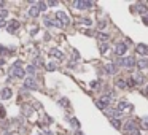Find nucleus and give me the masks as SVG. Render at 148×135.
Segmentation results:
<instances>
[{
  "label": "nucleus",
  "mask_w": 148,
  "mask_h": 135,
  "mask_svg": "<svg viewBox=\"0 0 148 135\" xmlns=\"http://www.w3.org/2000/svg\"><path fill=\"white\" fill-rule=\"evenodd\" d=\"M24 75H26V72L21 69L19 64H14V65L11 67V76H16V78H22Z\"/></svg>",
  "instance_id": "f257e3e1"
},
{
  "label": "nucleus",
  "mask_w": 148,
  "mask_h": 135,
  "mask_svg": "<svg viewBox=\"0 0 148 135\" xmlns=\"http://www.w3.org/2000/svg\"><path fill=\"white\" fill-rule=\"evenodd\" d=\"M118 64L123 67H134L135 65V60L132 57H123V59H118Z\"/></svg>",
  "instance_id": "f03ea898"
},
{
  "label": "nucleus",
  "mask_w": 148,
  "mask_h": 135,
  "mask_svg": "<svg viewBox=\"0 0 148 135\" xmlns=\"http://www.w3.org/2000/svg\"><path fill=\"white\" fill-rule=\"evenodd\" d=\"M110 100H112V97H107V95H105V97H102L100 100H97V107L105 110V108L108 107V103H110Z\"/></svg>",
  "instance_id": "7ed1b4c3"
},
{
  "label": "nucleus",
  "mask_w": 148,
  "mask_h": 135,
  "mask_svg": "<svg viewBox=\"0 0 148 135\" xmlns=\"http://www.w3.org/2000/svg\"><path fill=\"white\" fill-rule=\"evenodd\" d=\"M75 7H78L80 10H86V8H93V2H75Z\"/></svg>",
  "instance_id": "20e7f679"
},
{
  "label": "nucleus",
  "mask_w": 148,
  "mask_h": 135,
  "mask_svg": "<svg viewBox=\"0 0 148 135\" xmlns=\"http://www.w3.org/2000/svg\"><path fill=\"white\" fill-rule=\"evenodd\" d=\"M126 49H128V46L124 45V43H118V45L115 46V52H116L118 56H123L124 52H126Z\"/></svg>",
  "instance_id": "39448f33"
},
{
  "label": "nucleus",
  "mask_w": 148,
  "mask_h": 135,
  "mask_svg": "<svg viewBox=\"0 0 148 135\" xmlns=\"http://www.w3.org/2000/svg\"><path fill=\"white\" fill-rule=\"evenodd\" d=\"M124 130H126V134H129V132L139 130V129H137V126H135L134 121H129V122H126V126H124Z\"/></svg>",
  "instance_id": "423d86ee"
},
{
  "label": "nucleus",
  "mask_w": 148,
  "mask_h": 135,
  "mask_svg": "<svg viewBox=\"0 0 148 135\" xmlns=\"http://www.w3.org/2000/svg\"><path fill=\"white\" fill-rule=\"evenodd\" d=\"M11 94H13V92H11V89H10V87H5V89L2 91V92H0V99H3V100H7V99H10V97H11Z\"/></svg>",
  "instance_id": "0eeeda50"
},
{
  "label": "nucleus",
  "mask_w": 148,
  "mask_h": 135,
  "mask_svg": "<svg viewBox=\"0 0 148 135\" xmlns=\"http://www.w3.org/2000/svg\"><path fill=\"white\" fill-rule=\"evenodd\" d=\"M137 52L139 54H142V56H145V54H148V46L147 45H143V43H140V45H137Z\"/></svg>",
  "instance_id": "6e6552de"
},
{
  "label": "nucleus",
  "mask_w": 148,
  "mask_h": 135,
  "mask_svg": "<svg viewBox=\"0 0 148 135\" xmlns=\"http://www.w3.org/2000/svg\"><path fill=\"white\" fill-rule=\"evenodd\" d=\"M38 13H40V8H38V5H37V7L34 5V7H30V8H29V16L37 17V16H38Z\"/></svg>",
  "instance_id": "1a4fd4ad"
},
{
  "label": "nucleus",
  "mask_w": 148,
  "mask_h": 135,
  "mask_svg": "<svg viewBox=\"0 0 148 135\" xmlns=\"http://www.w3.org/2000/svg\"><path fill=\"white\" fill-rule=\"evenodd\" d=\"M18 27H19V22H18V21H11L10 22V24H8V27H7V30L8 32H10V34H13V32L14 30H16V29Z\"/></svg>",
  "instance_id": "9d476101"
},
{
  "label": "nucleus",
  "mask_w": 148,
  "mask_h": 135,
  "mask_svg": "<svg viewBox=\"0 0 148 135\" xmlns=\"http://www.w3.org/2000/svg\"><path fill=\"white\" fill-rule=\"evenodd\" d=\"M105 72L110 73V75H115V73H116V65H115V64H107V65H105Z\"/></svg>",
  "instance_id": "9b49d317"
},
{
  "label": "nucleus",
  "mask_w": 148,
  "mask_h": 135,
  "mask_svg": "<svg viewBox=\"0 0 148 135\" xmlns=\"http://www.w3.org/2000/svg\"><path fill=\"white\" fill-rule=\"evenodd\" d=\"M56 17H59L64 24H67V22H69V16H67L66 13H62V11H57V13H56Z\"/></svg>",
  "instance_id": "f8f14e48"
},
{
  "label": "nucleus",
  "mask_w": 148,
  "mask_h": 135,
  "mask_svg": "<svg viewBox=\"0 0 148 135\" xmlns=\"http://www.w3.org/2000/svg\"><path fill=\"white\" fill-rule=\"evenodd\" d=\"M24 86L26 87H37V81H35L34 78H27L26 83H24Z\"/></svg>",
  "instance_id": "ddd939ff"
},
{
  "label": "nucleus",
  "mask_w": 148,
  "mask_h": 135,
  "mask_svg": "<svg viewBox=\"0 0 148 135\" xmlns=\"http://www.w3.org/2000/svg\"><path fill=\"white\" fill-rule=\"evenodd\" d=\"M137 67H139V70L147 69V67H148V60H147V59H140V60L137 62Z\"/></svg>",
  "instance_id": "4468645a"
},
{
  "label": "nucleus",
  "mask_w": 148,
  "mask_h": 135,
  "mask_svg": "<svg viewBox=\"0 0 148 135\" xmlns=\"http://www.w3.org/2000/svg\"><path fill=\"white\" fill-rule=\"evenodd\" d=\"M124 108H128V110H132V105H129V103H126V102H120L118 103V110H124Z\"/></svg>",
  "instance_id": "2eb2a0df"
},
{
  "label": "nucleus",
  "mask_w": 148,
  "mask_h": 135,
  "mask_svg": "<svg viewBox=\"0 0 148 135\" xmlns=\"http://www.w3.org/2000/svg\"><path fill=\"white\" fill-rule=\"evenodd\" d=\"M49 54L54 56V57H59V59H62V52L57 51V49H51V51H49Z\"/></svg>",
  "instance_id": "dca6fc26"
},
{
  "label": "nucleus",
  "mask_w": 148,
  "mask_h": 135,
  "mask_svg": "<svg viewBox=\"0 0 148 135\" xmlns=\"http://www.w3.org/2000/svg\"><path fill=\"white\" fill-rule=\"evenodd\" d=\"M112 126H113L115 129H121V122H120V119H112Z\"/></svg>",
  "instance_id": "f3484780"
},
{
  "label": "nucleus",
  "mask_w": 148,
  "mask_h": 135,
  "mask_svg": "<svg viewBox=\"0 0 148 135\" xmlns=\"http://www.w3.org/2000/svg\"><path fill=\"white\" fill-rule=\"evenodd\" d=\"M139 11H140V13H147L148 14V7H147V5H139Z\"/></svg>",
  "instance_id": "a211bd4d"
},
{
  "label": "nucleus",
  "mask_w": 148,
  "mask_h": 135,
  "mask_svg": "<svg viewBox=\"0 0 148 135\" xmlns=\"http://www.w3.org/2000/svg\"><path fill=\"white\" fill-rule=\"evenodd\" d=\"M46 7H48V3H46V2H40V3H38V8H40V11H45Z\"/></svg>",
  "instance_id": "6ab92c4d"
},
{
  "label": "nucleus",
  "mask_w": 148,
  "mask_h": 135,
  "mask_svg": "<svg viewBox=\"0 0 148 135\" xmlns=\"http://www.w3.org/2000/svg\"><path fill=\"white\" fill-rule=\"evenodd\" d=\"M26 72H27L29 75H34V73H35V67H34V65H29V67H27V70H26Z\"/></svg>",
  "instance_id": "aec40b11"
},
{
  "label": "nucleus",
  "mask_w": 148,
  "mask_h": 135,
  "mask_svg": "<svg viewBox=\"0 0 148 135\" xmlns=\"http://www.w3.org/2000/svg\"><path fill=\"white\" fill-rule=\"evenodd\" d=\"M116 86L121 87V89H124V87H126V83H124L123 80H118V81H116Z\"/></svg>",
  "instance_id": "412c9836"
},
{
  "label": "nucleus",
  "mask_w": 148,
  "mask_h": 135,
  "mask_svg": "<svg viewBox=\"0 0 148 135\" xmlns=\"http://www.w3.org/2000/svg\"><path fill=\"white\" fill-rule=\"evenodd\" d=\"M8 16V11L5 8H0V17H7Z\"/></svg>",
  "instance_id": "4be33fe9"
},
{
  "label": "nucleus",
  "mask_w": 148,
  "mask_h": 135,
  "mask_svg": "<svg viewBox=\"0 0 148 135\" xmlns=\"http://www.w3.org/2000/svg\"><path fill=\"white\" fill-rule=\"evenodd\" d=\"M108 49V45L107 43H102V45H100V52H105Z\"/></svg>",
  "instance_id": "5701e85b"
},
{
  "label": "nucleus",
  "mask_w": 148,
  "mask_h": 135,
  "mask_svg": "<svg viewBox=\"0 0 148 135\" xmlns=\"http://www.w3.org/2000/svg\"><path fill=\"white\" fill-rule=\"evenodd\" d=\"M99 40H108V35H105V34H99Z\"/></svg>",
  "instance_id": "b1692460"
},
{
  "label": "nucleus",
  "mask_w": 148,
  "mask_h": 135,
  "mask_svg": "<svg viewBox=\"0 0 148 135\" xmlns=\"http://www.w3.org/2000/svg\"><path fill=\"white\" fill-rule=\"evenodd\" d=\"M128 84H129L131 87H134V86H135V80H134V78H131V80L128 81Z\"/></svg>",
  "instance_id": "393cba45"
},
{
  "label": "nucleus",
  "mask_w": 148,
  "mask_h": 135,
  "mask_svg": "<svg viewBox=\"0 0 148 135\" xmlns=\"http://www.w3.org/2000/svg\"><path fill=\"white\" fill-rule=\"evenodd\" d=\"M3 116H5V110H3V107L0 105V118H3Z\"/></svg>",
  "instance_id": "a878e982"
},
{
  "label": "nucleus",
  "mask_w": 148,
  "mask_h": 135,
  "mask_svg": "<svg viewBox=\"0 0 148 135\" xmlns=\"http://www.w3.org/2000/svg\"><path fill=\"white\" fill-rule=\"evenodd\" d=\"M72 126H75V127H78V126H80V122L76 121L75 118H73V119H72Z\"/></svg>",
  "instance_id": "bb28decb"
},
{
  "label": "nucleus",
  "mask_w": 148,
  "mask_h": 135,
  "mask_svg": "<svg viewBox=\"0 0 148 135\" xmlns=\"http://www.w3.org/2000/svg\"><path fill=\"white\" fill-rule=\"evenodd\" d=\"M56 3H57V2H54V0H49V2H48V5H49V7H54Z\"/></svg>",
  "instance_id": "cd10ccee"
},
{
  "label": "nucleus",
  "mask_w": 148,
  "mask_h": 135,
  "mask_svg": "<svg viewBox=\"0 0 148 135\" xmlns=\"http://www.w3.org/2000/svg\"><path fill=\"white\" fill-rule=\"evenodd\" d=\"M143 24L148 26V14H147V16H143Z\"/></svg>",
  "instance_id": "c85d7f7f"
},
{
  "label": "nucleus",
  "mask_w": 148,
  "mask_h": 135,
  "mask_svg": "<svg viewBox=\"0 0 148 135\" xmlns=\"http://www.w3.org/2000/svg\"><path fill=\"white\" fill-rule=\"evenodd\" d=\"M83 24H86V26H91V21H89V19H83Z\"/></svg>",
  "instance_id": "c756f323"
},
{
  "label": "nucleus",
  "mask_w": 148,
  "mask_h": 135,
  "mask_svg": "<svg viewBox=\"0 0 148 135\" xmlns=\"http://www.w3.org/2000/svg\"><path fill=\"white\" fill-rule=\"evenodd\" d=\"M5 26H7V22H5V19H2L0 21V27H5Z\"/></svg>",
  "instance_id": "7c9ffc66"
},
{
  "label": "nucleus",
  "mask_w": 148,
  "mask_h": 135,
  "mask_svg": "<svg viewBox=\"0 0 148 135\" xmlns=\"http://www.w3.org/2000/svg\"><path fill=\"white\" fill-rule=\"evenodd\" d=\"M3 52H7V49H5V48H2V46H0V54H3Z\"/></svg>",
  "instance_id": "2f4dec72"
},
{
  "label": "nucleus",
  "mask_w": 148,
  "mask_h": 135,
  "mask_svg": "<svg viewBox=\"0 0 148 135\" xmlns=\"http://www.w3.org/2000/svg\"><path fill=\"white\" fill-rule=\"evenodd\" d=\"M75 135H83V132H80V130H78V132H76Z\"/></svg>",
  "instance_id": "473e14b6"
},
{
  "label": "nucleus",
  "mask_w": 148,
  "mask_h": 135,
  "mask_svg": "<svg viewBox=\"0 0 148 135\" xmlns=\"http://www.w3.org/2000/svg\"><path fill=\"white\" fill-rule=\"evenodd\" d=\"M145 92H147V94H148V86H147V89H145Z\"/></svg>",
  "instance_id": "72a5a7b5"
}]
</instances>
